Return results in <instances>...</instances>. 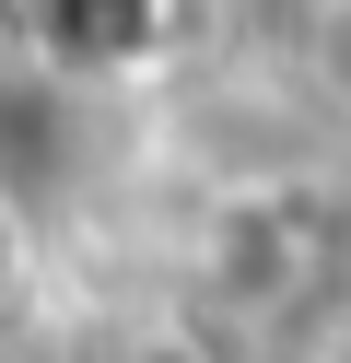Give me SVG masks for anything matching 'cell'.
I'll list each match as a JSON object with an SVG mask.
<instances>
[{
  "label": "cell",
  "instance_id": "2",
  "mask_svg": "<svg viewBox=\"0 0 351 363\" xmlns=\"http://www.w3.org/2000/svg\"><path fill=\"white\" fill-rule=\"evenodd\" d=\"M23 281H35V235H23V199L0 188V305H12Z\"/></svg>",
  "mask_w": 351,
  "mask_h": 363
},
{
  "label": "cell",
  "instance_id": "1",
  "mask_svg": "<svg viewBox=\"0 0 351 363\" xmlns=\"http://www.w3.org/2000/svg\"><path fill=\"white\" fill-rule=\"evenodd\" d=\"M47 71H129L164 35V0H12Z\"/></svg>",
  "mask_w": 351,
  "mask_h": 363
}]
</instances>
